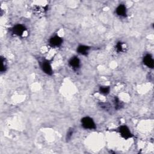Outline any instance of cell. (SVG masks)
<instances>
[{"label": "cell", "mask_w": 154, "mask_h": 154, "mask_svg": "<svg viewBox=\"0 0 154 154\" xmlns=\"http://www.w3.org/2000/svg\"><path fill=\"white\" fill-rule=\"evenodd\" d=\"M114 102H115V108L116 110H119L123 107V104L122 103V102L117 98H115Z\"/></svg>", "instance_id": "cell-11"}, {"label": "cell", "mask_w": 154, "mask_h": 154, "mask_svg": "<svg viewBox=\"0 0 154 154\" xmlns=\"http://www.w3.org/2000/svg\"><path fill=\"white\" fill-rule=\"evenodd\" d=\"M26 28L21 24H17L12 28V33L13 34L18 36H21L25 32Z\"/></svg>", "instance_id": "cell-4"}, {"label": "cell", "mask_w": 154, "mask_h": 154, "mask_svg": "<svg viewBox=\"0 0 154 154\" xmlns=\"http://www.w3.org/2000/svg\"><path fill=\"white\" fill-rule=\"evenodd\" d=\"M116 11L117 15L120 17H125L127 15V8L124 4L119 5Z\"/></svg>", "instance_id": "cell-8"}, {"label": "cell", "mask_w": 154, "mask_h": 154, "mask_svg": "<svg viewBox=\"0 0 154 154\" xmlns=\"http://www.w3.org/2000/svg\"><path fill=\"white\" fill-rule=\"evenodd\" d=\"M122 45L123 44L120 42H118L117 44H116V49L117 51V52L118 53H120V52H122V50H123V46H122Z\"/></svg>", "instance_id": "cell-14"}, {"label": "cell", "mask_w": 154, "mask_h": 154, "mask_svg": "<svg viewBox=\"0 0 154 154\" xmlns=\"http://www.w3.org/2000/svg\"><path fill=\"white\" fill-rule=\"evenodd\" d=\"M69 65L74 69H77L80 66V60L77 57H74L69 61Z\"/></svg>", "instance_id": "cell-7"}, {"label": "cell", "mask_w": 154, "mask_h": 154, "mask_svg": "<svg viewBox=\"0 0 154 154\" xmlns=\"http://www.w3.org/2000/svg\"><path fill=\"white\" fill-rule=\"evenodd\" d=\"M81 125L85 129H94L96 128L95 123L94 120L89 117H84L81 119Z\"/></svg>", "instance_id": "cell-1"}, {"label": "cell", "mask_w": 154, "mask_h": 154, "mask_svg": "<svg viewBox=\"0 0 154 154\" xmlns=\"http://www.w3.org/2000/svg\"><path fill=\"white\" fill-rule=\"evenodd\" d=\"M110 88L108 86H101L99 88V91L104 95H107L109 94Z\"/></svg>", "instance_id": "cell-10"}, {"label": "cell", "mask_w": 154, "mask_h": 154, "mask_svg": "<svg viewBox=\"0 0 154 154\" xmlns=\"http://www.w3.org/2000/svg\"><path fill=\"white\" fill-rule=\"evenodd\" d=\"M63 43V40L58 36H54L49 40V45L52 47H58Z\"/></svg>", "instance_id": "cell-5"}, {"label": "cell", "mask_w": 154, "mask_h": 154, "mask_svg": "<svg viewBox=\"0 0 154 154\" xmlns=\"http://www.w3.org/2000/svg\"><path fill=\"white\" fill-rule=\"evenodd\" d=\"M1 61H2V65H1V72H4L6 70V69H7L6 59L4 57H1Z\"/></svg>", "instance_id": "cell-12"}, {"label": "cell", "mask_w": 154, "mask_h": 154, "mask_svg": "<svg viewBox=\"0 0 154 154\" xmlns=\"http://www.w3.org/2000/svg\"><path fill=\"white\" fill-rule=\"evenodd\" d=\"M90 49V48L85 45H80L77 48L78 53L81 55L86 56L88 53V51Z\"/></svg>", "instance_id": "cell-9"}, {"label": "cell", "mask_w": 154, "mask_h": 154, "mask_svg": "<svg viewBox=\"0 0 154 154\" xmlns=\"http://www.w3.org/2000/svg\"><path fill=\"white\" fill-rule=\"evenodd\" d=\"M119 132L120 133V136L126 140L131 139L132 137V134L129 129V128L126 125H122L118 129Z\"/></svg>", "instance_id": "cell-2"}, {"label": "cell", "mask_w": 154, "mask_h": 154, "mask_svg": "<svg viewBox=\"0 0 154 154\" xmlns=\"http://www.w3.org/2000/svg\"><path fill=\"white\" fill-rule=\"evenodd\" d=\"M73 133H74V129L73 128H71L68 131V132L67 133V136H66L67 141L71 139L72 136V135H73Z\"/></svg>", "instance_id": "cell-13"}, {"label": "cell", "mask_w": 154, "mask_h": 154, "mask_svg": "<svg viewBox=\"0 0 154 154\" xmlns=\"http://www.w3.org/2000/svg\"><path fill=\"white\" fill-rule=\"evenodd\" d=\"M143 63L146 65L148 68L152 69L154 66L153 59L150 54H146L144 57H143Z\"/></svg>", "instance_id": "cell-6"}, {"label": "cell", "mask_w": 154, "mask_h": 154, "mask_svg": "<svg viewBox=\"0 0 154 154\" xmlns=\"http://www.w3.org/2000/svg\"><path fill=\"white\" fill-rule=\"evenodd\" d=\"M40 66H41V68H42V70L47 75H51L53 74L52 66H51L49 61H48L46 60H43L40 63Z\"/></svg>", "instance_id": "cell-3"}]
</instances>
